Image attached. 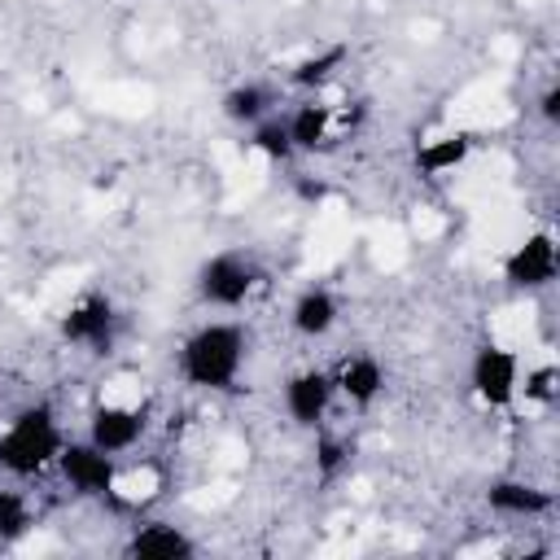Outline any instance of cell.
I'll list each match as a JSON object with an SVG mask.
<instances>
[{
    "mask_svg": "<svg viewBox=\"0 0 560 560\" xmlns=\"http://www.w3.org/2000/svg\"><path fill=\"white\" fill-rule=\"evenodd\" d=\"M245 359H249V332L245 324L236 319H206L197 324L179 354H175V372L188 389H201V394H228L236 389L241 372H245Z\"/></svg>",
    "mask_w": 560,
    "mask_h": 560,
    "instance_id": "cell-1",
    "label": "cell"
},
{
    "mask_svg": "<svg viewBox=\"0 0 560 560\" xmlns=\"http://www.w3.org/2000/svg\"><path fill=\"white\" fill-rule=\"evenodd\" d=\"M66 446V424L48 402H31L13 411L0 429V472L26 481L57 468V455Z\"/></svg>",
    "mask_w": 560,
    "mask_h": 560,
    "instance_id": "cell-2",
    "label": "cell"
},
{
    "mask_svg": "<svg viewBox=\"0 0 560 560\" xmlns=\"http://www.w3.org/2000/svg\"><path fill=\"white\" fill-rule=\"evenodd\" d=\"M258 280V262L245 249H214L210 258H201L192 289L210 311H241L254 298Z\"/></svg>",
    "mask_w": 560,
    "mask_h": 560,
    "instance_id": "cell-3",
    "label": "cell"
},
{
    "mask_svg": "<svg viewBox=\"0 0 560 560\" xmlns=\"http://www.w3.org/2000/svg\"><path fill=\"white\" fill-rule=\"evenodd\" d=\"M521 376H525V363L512 346H499V341H486L472 350V363H468V385L472 394L490 407V411H508L521 402Z\"/></svg>",
    "mask_w": 560,
    "mask_h": 560,
    "instance_id": "cell-4",
    "label": "cell"
},
{
    "mask_svg": "<svg viewBox=\"0 0 560 560\" xmlns=\"http://www.w3.org/2000/svg\"><path fill=\"white\" fill-rule=\"evenodd\" d=\"M57 472H61V481H66L79 499L118 503V494H114L118 455H105V451L92 446L88 438H66V446H61V455H57Z\"/></svg>",
    "mask_w": 560,
    "mask_h": 560,
    "instance_id": "cell-5",
    "label": "cell"
},
{
    "mask_svg": "<svg viewBox=\"0 0 560 560\" xmlns=\"http://www.w3.org/2000/svg\"><path fill=\"white\" fill-rule=\"evenodd\" d=\"M57 332L66 346H79L88 354H109L118 341V311L109 302V293H83L79 302L66 306V315L57 319Z\"/></svg>",
    "mask_w": 560,
    "mask_h": 560,
    "instance_id": "cell-6",
    "label": "cell"
},
{
    "mask_svg": "<svg viewBox=\"0 0 560 560\" xmlns=\"http://www.w3.org/2000/svg\"><path fill=\"white\" fill-rule=\"evenodd\" d=\"M556 271H560V245L547 228L521 236L508 254H503V280L508 289L516 293H542L556 284Z\"/></svg>",
    "mask_w": 560,
    "mask_h": 560,
    "instance_id": "cell-7",
    "label": "cell"
},
{
    "mask_svg": "<svg viewBox=\"0 0 560 560\" xmlns=\"http://www.w3.org/2000/svg\"><path fill=\"white\" fill-rule=\"evenodd\" d=\"M280 402H284V416L298 424V429H319L337 402V385H332V372L328 368H302L284 381L280 389Z\"/></svg>",
    "mask_w": 560,
    "mask_h": 560,
    "instance_id": "cell-8",
    "label": "cell"
},
{
    "mask_svg": "<svg viewBox=\"0 0 560 560\" xmlns=\"http://www.w3.org/2000/svg\"><path fill=\"white\" fill-rule=\"evenodd\" d=\"M144 429H149V416L140 407H131V402H101V407L88 411V433L83 438L92 446H101L105 455H127V451L140 446Z\"/></svg>",
    "mask_w": 560,
    "mask_h": 560,
    "instance_id": "cell-9",
    "label": "cell"
},
{
    "mask_svg": "<svg viewBox=\"0 0 560 560\" xmlns=\"http://www.w3.org/2000/svg\"><path fill=\"white\" fill-rule=\"evenodd\" d=\"M486 508L494 516H508V521H538L556 508V494L538 481H525V477H494L486 486Z\"/></svg>",
    "mask_w": 560,
    "mask_h": 560,
    "instance_id": "cell-10",
    "label": "cell"
},
{
    "mask_svg": "<svg viewBox=\"0 0 560 560\" xmlns=\"http://www.w3.org/2000/svg\"><path fill=\"white\" fill-rule=\"evenodd\" d=\"M122 551L140 556V560H192L197 538L175 521H140V525H131Z\"/></svg>",
    "mask_w": 560,
    "mask_h": 560,
    "instance_id": "cell-11",
    "label": "cell"
},
{
    "mask_svg": "<svg viewBox=\"0 0 560 560\" xmlns=\"http://www.w3.org/2000/svg\"><path fill=\"white\" fill-rule=\"evenodd\" d=\"M337 324H341V302H337V293L324 289V284H306V289L293 298V306H289V328H293L298 337H306V341H324Z\"/></svg>",
    "mask_w": 560,
    "mask_h": 560,
    "instance_id": "cell-12",
    "label": "cell"
},
{
    "mask_svg": "<svg viewBox=\"0 0 560 560\" xmlns=\"http://www.w3.org/2000/svg\"><path fill=\"white\" fill-rule=\"evenodd\" d=\"M332 385H337V398H346L354 407H372L385 394V368L376 354L354 350L332 368Z\"/></svg>",
    "mask_w": 560,
    "mask_h": 560,
    "instance_id": "cell-13",
    "label": "cell"
},
{
    "mask_svg": "<svg viewBox=\"0 0 560 560\" xmlns=\"http://www.w3.org/2000/svg\"><path fill=\"white\" fill-rule=\"evenodd\" d=\"M284 127H289L293 153H315L328 140V131H332V105L311 96V101H302V105H293L284 114Z\"/></svg>",
    "mask_w": 560,
    "mask_h": 560,
    "instance_id": "cell-14",
    "label": "cell"
},
{
    "mask_svg": "<svg viewBox=\"0 0 560 560\" xmlns=\"http://www.w3.org/2000/svg\"><path fill=\"white\" fill-rule=\"evenodd\" d=\"M271 105H276V92H271L267 83H258V79L228 88V92H223V101H219L223 118H228V122H236V127H254V122H262L267 114H276Z\"/></svg>",
    "mask_w": 560,
    "mask_h": 560,
    "instance_id": "cell-15",
    "label": "cell"
},
{
    "mask_svg": "<svg viewBox=\"0 0 560 560\" xmlns=\"http://www.w3.org/2000/svg\"><path fill=\"white\" fill-rule=\"evenodd\" d=\"M35 529V508L18 486H0V547H18Z\"/></svg>",
    "mask_w": 560,
    "mask_h": 560,
    "instance_id": "cell-16",
    "label": "cell"
},
{
    "mask_svg": "<svg viewBox=\"0 0 560 560\" xmlns=\"http://www.w3.org/2000/svg\"><path fill=\"white\" fill-rule=\"evenodd\" d=\"M341 61H346V48H341V44H332V48H324V52H311V57H302V61L289 70V83H293V88H306V92H319V88L337 74Z\"/></svg>",
    "mask_w": 560,
    "mask_h": 560,
    "instance_id": "cell-17",
    "label": "cell"
},
{
    "mask_svg": "<svg viewBox=\"0 0 560 560\" xmlns=\"http://www.w3.org/2000/svg\"><path fill=\"white\" fill-rule=\"evenodd\" d=\"M249 144H254L262 158H271V162H289V158H293V140H289V127H284L280 114H267L262 122H254V127H249Z\"/></svg>",
    "mask_w": 560,
    "mask_h": 560,
    "instance_id": "cell-18",
    "label": "cell"
},
{
    "mask_svg": "<svg viewBox=\"0 0 560 560\" xmlns=\"http://www.w3.org/2000/svg\"><path fill=\"white\" fill-rule=\"evenodd\" d=\"M468 149H472L468 136H446V140H438V144H429V149L420 153V166H429V171H451V166H459V162L468 158Z\"/></svg>",
    "mask_w": 560,
    "mask_h": 560,
    "instance_id": "cell-19",
    "label": "cell"
},
{
    "mask_svg": "<svg viewBox=\"0 0 560 560\" xmlns=\"http://www.w3.org/2000/svg\"><path fill=\"white\" fill-rule=\"evenodd\" d=\"M556 394V368L547 363V368H525V376H521V398L525 402H547Z\"/></svg>",
    "mask_w": 560,
    "mask_h": 560,
    "instance_id": "cell-20",
    "label": "cell"
},
{
    "mask_svg": "<svg viewBox=\"0 0 560 560\" xmlns=\"http://www.w3.org/2000/svg\"><path fill=\"white\" fill-rule=\"evenodd\" d=\"M538 114H542L547 122H560V88H556V83L542 88V96H538Z\"/></svg>",
    "mask_w": 560,
    "mask_h": 560,
    "instance_id": "cell-21",
    "label": "cell"
},
{
    "mask_svg": "<svg viewBox=\"0 0 560 560\" xmlns=\"http://www.w3.org/2000/svg\"><path fill=\"white\" fill-rule=\"evenodd\" d=\"M315 451H319V468H324V472H332V468L341 464V442L319 438V446H315Z\"/></svg>",
    "mask_w": 560,
    "mask_h": 560,
    "instance_id": "cell-22",
    "label": "cell"
}]
</instances>
